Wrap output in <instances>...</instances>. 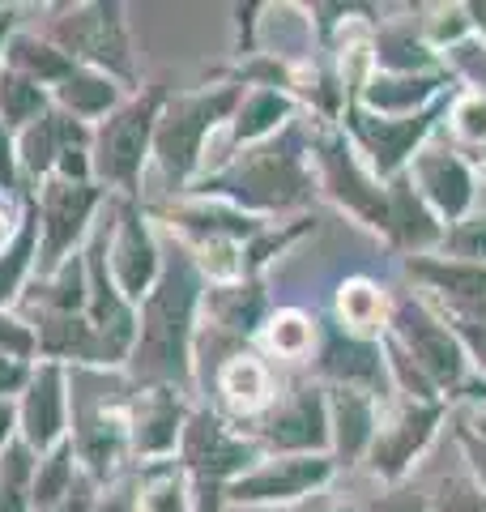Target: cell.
<instances>
[{"mask_svg":"<svg viewBox=\"0 0 486 512\" xmlns=\"http://www.w3.org/2000/svg\"><path fill=\"white\" fill-rule=\"evenodd\" d=\"M384 333L410 355V363L418 372L440 389L444 402H452V397L482 402L486 397V380L474 376V367L465 359V346H461L457 333H452L448 316L435 308L423 291H401L393 299Z\"/></svg>","mask_w":486,"mask_h":512,"instance_id":"obj_1","label":"cell"},{"mask_svg":"<svg viewBox=\"0 0 486 512\" xmlns=\"http://www.w3.org/2000/svg\"><path fill=\"white\" fill-rule=\"evenodd\" d=\"M197 265L188 256H175L162 274L158 291L145 299V329L137 346V372L175 384L188 380V333H192V308H197Z\"/></svg>","mask_w":486,"mask_h":512,"instance_id":"obj_2","label":"cell"},{"mask_svg":"<svg viewBox=\"0 0 486 512\" xmlns=\"http://www.w3.org/2000/svg\"><path fill=\"white\" fill-rule=\"evenodd\" d=\"M222 192H231L235 201L256 205V210H295L316 197L312 171H307V146L295 128H286L282 137L261 141L248 150L218 180Z\"/></svg>","mask_w":486,"mask_h":512,"instance_id":"obj_3","label":"cell"},{"mask_svg":"<svg viewBox=\"0 0 486 512\" xmlns=\"http://www.w3.org/2000/svg\"><path fill=\"white\" fill-rule=\"evenodd\" d=\"M452 94H444V99L431 103L427 111H414V116H371L359 103H346V111H342L346 137L354 141V150L363 154V163L371 167V175H376L380 184L401 175L414 163V154L435 137V128L444 124L448 107H452Z\"/></svg>","mask_w":486,"mask_h":512,"instance_id":"obj_4","label":"cell"},{"mask_svg":"<svg viewBox=\"0 0 486 512\" xmlns=\"http://www.w3.org/2000/svg\"><path fill=\"white\" fill-rule=\"evenodd\" d=\"M312 154L320 158V171H324V188L337 197L342 210H350L363 227L388 235V184H380L371 167L363 163V154L354 150V141L346 133H320L312 141Z\"/></svg>","mask_w":486,"mask_h":512,"instance_id":"obj_5","label":"cell"},{"mask_svg":"<svg viewBox=\"0 0 486 512\" xmlns=\"http://www.w3.org/2000/svg\"><path fill=\"white\" fill-rule=\"evenodd\" d=\"M448 406L444 402H405L380 419L376 440L367 448V470L388 487H401V478L414 470V461L427 453L435 431H440Z\"/></svg>","mask_w":486,"mask_h":512,"instance_id":"obj_6","label":"cell"},{"mask_svg":"<svg viewBox=\"0 0 486 512\" xmlns=\"http://www.w3.org/2000/svg\"><path fill=\"white\" fill-rule=\"evenodd\" d=\"M405 175H410V184L418 188V197L431 205V214L444 222V231L474 214L478 175H474V167H469V158L457 154L452 146H435V141H427V146L414 154V163L405 167Z\"/></svg>","mask_w":486,"mask_h":512,"instance_id":"obj_7","label":"cell"},{"mask_svg":"<svg viewBox=\"0 0 486 512\" xmlns=\"http://www.w3.org/2000/svg\"><path fill=\"white\" fill-rule=\"evenodd\" d=\"M239 103V90L226 86L214 94H188V99L175 103L167 116L158 120V154H162V167L171 175H188L201 158V141L205 133L214 128L226 111Z\"/></svg>","mask_w":486,"mask_h":512,"instance_id":"obj_8","label":"cell"},{"mask_svg":"<svg viewBox=\"0 0 486 512\" xmlns=\"http://www.w3.org/2000/svg\"><path fill=\"white\" fill-rule=\"evenodd\" d=\"M261 440L282 457H329V393L303 384L269 414Z\"/></svg>","mask_w":486,"mask_h":512,"instance_id":"obj_9","label":"cell"},{"mask_svg":"<svg viewBox=\"0 0 486 512\" xmlns=\"http://www.w3.org/2000/svg\"><path fill=\"white\" fill-rule=\"evenodd\" d=\"M337 474L333 457H273L265 466H252L248 474H239L231 483L235 504H286L299 495L320 491Z\"/></svg>","mask_w":486,"mask_h":512,"instance_id":"obj_10","label":"cell"},{"mask_svg":"<svg viewBox=\"0 0 486 512\" xmlns=\"http://www.w3.org/2000/svg\"><path fill=\"white\" fill-rule=\"evenodd\" d=\"M320 376L329 389H363L376 393L388 384V359H384V338H354L342 325L324 333V346L316 355Z\"/></svg>","mask_w":486,"mask_h":512,"instance_id":"obj_11","label":"cell"},{"mask_svg":"<svg viewBox=\"0 0 486 512\" xmlns=\"http://www.w3.org/2000/svg\"><path fill=\"white\" fill-rule=\"evenodd\" d=\"M184 453H188V466L197 470L205 483H222V478H239L252 470L256 444L231 436L218 414H197L184 431Z\"/></svg>","mask_w":486,"mask_h":512,"instance_id":"obj_12","label":"cell"},{"mask_svg":"<svg viewBox=\"0 0 486 512\" xmlns=\"http://www.w3.org/2000/svg\"><path fill=\"white\" fill-rule=\"evenodd\" d=\"M329 393V453L337 466H359L380 431V397L363 389H324Z\"/></svg>","mask_w":486,"mask_h":512,"instance_id":"obj_13","label":"cell"},{"mask_svg":"<svg viewBox=\"0 0 486 512\" xmlns=\"http://www.w3.org/2000/svg\"><path fill=\"white\" fill-rule=\"evenodd\" d=\"M452 73H371L367 86L359 90V103L371 116H414L427 111L431 103H440L444 94H452Z\"/></svg>","mask_w":486,"mask_h":512,"instance_id":"obj_14","label":"cell"},{"mask_svg":"<svg viewBox=\"0 0 486 512\" xmlns=\"http://www.w3.org/2000/svg\"><path fill=\"white\" fill-rule=\"evenodd\" d=\"M388 244L397 252L410 256H431L440 252V239H444V222L431 214V205L418 197V188L410 184V175H393L388 180Z\"/></svg>","mask_w":486,"mask_h":512,"instance_id":"obj_15","label":"cell"},{"mask_svg":"<svg viewBox=\"0 0 486 512\" xmlns=\"http://www.w3.org/2000/svg\"><path fill=\"white\" fill-rule=\"evenodd\" d=\"M154 111H158V103L145 99V103H133L128 111H120V116L103 128L99 171L107 175V180H120V184L137 180L145 146H150V133H154Z\"/></svg>","mask_w":486,"mask_h":512,"instance_id":"obj_16","label":"cell"},{"mask_svg":"<svg viewBox=\"0 0 486 512\" xmlns=\"http://www.w3.org/2000/svg\"><path fill=\"white\" fill-rule=\"evenodd\" d=\"M371 60H376V73H440V69H448L444 56L427 43L423 26L414 18L380 22L376 43H371Z\"/></svg>","mask_w":486,"mask_h":512,"instance_id":"obj_17","label":"cell"},{"mask_svg":"<svg viewBox=\"0 0 486 512\" xmlns=\"http://www.w3.org/2000/svg\"><path fill=\"white\" fill-rule=\"evenodd\" d=\"M388 308H393V299L371 278H346L337 291V325L354 338H384Z\"/></svg>","mask_w":486,"mask_h":512,"instance_id":"obj_18","label":"cell"},{"mask_svg":"<svg viewBox=\"0 0 486 512\" xmlns=\"http://www.w3.org/2000/svg\"><path fill=\"white\" fill-rule=\"evenodd\" d=\"M154 256H158L154 239L141 227V218L124 214V231H120V244H116V274H120V286H124L128 299H141L145 291H150L154 269H158Z\"/></svg>","mask_w":486,"mask_h":512,"instance_id":"obj_19","label":"cell"},{"mask_svg":"<svg viewBox=\"0 0 486 512\" xmlns=\"http://www.w3.org/2000/svg\"><path fill=\"white\" fill-rule=\"evenodd\" d=\"M90 205H94V192L81 184H56L47 192V265L60 261V252L77 239Z\"/></svg>","mask_w":486,"mask_h":512,"instance_id":"obj_20","label":"cell"},{"mask_svg":"<svg viewBox=\"0 0 486 512\" xmlns=\"http://www.w3.org/2000/svg\"><path fill=\"white\" fill-rule=\"evenodd\" d=\"M222 397L235 414H256L273 402V376L261 359L239 355L222 367Z\"/></svg>","mask_w":486,"mask_h":512,"instance_id":"obj_21","label":"cell"},{"mask_svg":"<svg viewBox=\"0 0 486 512\" xmlns=\"http://www.w3.org/2000/svg\"><path fill=\"white\" fill-rule=\"evenodd\" d=\"M290 116H295V103H290L278 86H261V90H252L248 99H243L235 137L239 141H252V146H256V141H269Z\"/></svg>","mask_w":486,"mask_h":512,"instance_id":"obj_22","label":"cell"},{"mask_svg":"<svg viewBox=\"0 0 486 512\" xmlns=\"http://www.w3.org/2000/svg\"><path fill=\"white\" fill-rule=\"evenodd\" d=\"M180 436V402L171 389H154L137 410V448L141 453H167Z\"/></svg>","mask_w":486,"mask_h":512,"instance_id":"obj_23","label":"cell"},{"mask_svg":"<svg viewBox=\"0 0 486 512\" xmlns=\"http://www.w3.org/2000/svg\"><path fill=\"white\" fill-rule=\"evenodd\" d=\"M22 419H26V440L30 444L47 448L60 436V419H64L60 414V376L52 372V367H43L39 372L35 389H30V397H26Z\"/></svg>","mask_w":486,"mask_h":512,"instance_id":"obj_24","label":"cell"},{"mask_svg":"<svg viewBox=\"0 0 486 512\" xmlns=\"http://www.w3.org/2000/svg\"><path fill=\"white\" fill-rule=\"evenodd\" d=\"M444 128L452 133L448 146L465 154V150H486V99L474 90H457L452 94V107L444 116Z\"/></svg>","mask_w":486,"mask_h":512,"instance_id":"obj_25","label":"cell"},{"mask_svg":"<svg viewBox=\"0 0 486 512\" xmlns=\"http://www.w3.org/2000/svg\"><path fill=\"white\" fill-rule=\"evenodd\" d=\"M431 512H486V487L469 470L435 478V487L423 491Z\"/></svg>","mask_w":486,"mask_h":512,"instance_id":"obj_26","label":"cell"},{"mask_svg":"<svg viewBox=\"0 0 486 512\" xmlns=\"http://www.w3.org/2000/svg\"><path fill=\"white\" fill-rule=\"evenodd\" d=\"M265 342H269L273 355L303 359V355H312V346H316V325H312V316L286 308L265 325Z\"/></svg>","mask_w":486,"mask_h":512,"instance_id":"obj_27","label":"cell"},{"mask_svg":"<svg viewBox=\"0 0 486 512\" xmlns=\"http://www.w3.org/2000/svg\"><path fill=\"white\" fill-rule=\"evenodd\" d=\"M77 43L86 47L94 60H107L111 69L128 73V47H124V30H120V18L116 9H94L90 18V35H77Z\"/></svg>","mask_w":486,"mask_h":512,"instance_id":"obj_28","label":"cell"},{"mask_svg":"<svg viewBox=\"0 0 486 512\" xmlns=\"http://www.w3.org/2000/svg\"><path fill=\"white\" fill-rule=\"evenodd\" d=\"M261 312H265V299L256 286H231V291H218L214 295V316L222 329L231 333H252L261 325Z\"/></svg>","mask_w":486,"mask_h":512,"instance_id":"obj_29","label":"cell"},{"mask_svg":"<svg viewBox=\"0 0 486 512\" xmlns=\"http://www.w3.org/2000/svg\"><path fill=\"white\" fill-rule=\"evenodd\" d=\"M448 261H469V265H486V210L461 218L457 227H448L440 239V252Z\"/></svg>","mask_w":486,"mask_h":512,"instance_id":"obj_30","label":"cell"},{"mask_svg":"<svg viewBox=\"0 0 486 512\" xmlns=\"http://www.w3.org/2000/svg\"><path fill=\"white\" fill-rule=\"evenodd\" d=\"M444 64H448L452 77H465V90H474V94L486 99V43L478 35L457 43V47H448Z\"/></svg>","mask_w":486,"mask_h":512,"instance_id":"obj_31","label":"cell"},{"mask_svg":"<svg viewBox=\"0 0 486 512\" xmlns=\"http://www.w3.org/2000/svg\"><path fill=\"white\" fill-rule=\"evenodd\" d=\"M60 94H64V103H69L73 111H81V116H94V111H103V107H111V99H116V90H111L107 82H99V77H64V86H60Z\"/></svg>","mask_w":486,"mask_h":512,"instance_id":"obj_32","label":"cell"},{"mask_svg":"<svg viewBox=\"0 0 486 512\" xmlns=\"http://www.w3.org/2000/svg\"><path fill=\"white\" fill-rule=\"evenodd\" d=\"M39 107H43L39 86L22 82V77H0V116H5V120H13V124L30 120Z\"/></svg>","mask_w":486,"mask_h":512,"instance_id":"obj_33","label":"cell"},{"mask_svg":"<svg viewBox=\"0 0 486 512\" xmlns=\"http://www.w3.org/2000/svg\"><path fill=\"white\" fill-rule=\"evenodd\" d=\"M60 137H69L60 120H52V116L39 120V128H30V137H26V163L35 167V171L47 167V163H52V154H56V141Z\"/></svg>","mask_w":486,"mask_h":512,"instance_id":"obj_34","label":"cell"},{"mask_svg":"<svg viewBox=\"0 0 486 512\" xmlns=\"http://www.w3.org/2000/svg\"><path fill=\"white\" fill-rule=\"evenodd\" d=\"M448 325L461 338L465 359H469V367H474V376L486 380V325H478V320H457V316H448Z\"/></svg>","mask_w":486,"mask_h":512,"instance_id":"obj_35","label":"cell"},{"mask_svg":"<svg viewBox=\"0 0 486 512\" xmlns=\"http://www.w3.org/2000/svg\"><path fill=\"white\" fill-rule=\"evenodd\" d=\"M13 56H18L26 69H35L39 77H60V73H69V64H64L56 52H47V47L30 43V39H18V43H13Z\"/></svg>","mask_w":486,"mask_h":512,"instance_id":"obj_36","label":"cell"},{"mask_svg":"<svg viewBox=\"0 0 486 512\" xmlns=\"http://www.w3.org/2000/svg\"><path fill=\"white\" fill-rule=\"evenodd\" d=\"M22 474H26V453L13 448L5 461V478H0V512H22V495H18Z\"/></svg>","mask_w":486,"mask_h":512,"instance_id":"obj_37","label":"cell"},{"mask_svg":"<svg viewBox=\"0 0 486 512\" xmlns=\"http://www.w3.org/2000/svg\"><path fill=\"white\" fill-rule=\"evenodd\" d=\"M64 478H69V453H56L52 461H47L43 478L35 483V500L39 504H56L60 495H64Z\"/></svg>","mask_w":486,"mask_h":512,"instance_id":"obj_38","label":"cell"},{"mask_svg":"<svg viewBox=\"0 0 486 512\" xmlns=\"http://www.w3.org/2000/svg\"><path fill=\"white\" fill-rule=\"evenodd\" d=\"M367 512H431L427 495L423 491H410V487H388L376 504H371Z\"/></svg>","mask_w":486,"mask_h":512,"instance_id":"obj_39","label":"cell"},{"mask_svg":"<svg viewBox=\"0 0 486 512\" xmlns=\"http://www.w3.org/2000/svg\"><path fill=\"white\" fill-rule=\"evenodd\" d=\"M145 508L150 512H184V487H180V478L167 474L162 483L145 495Z\"/></svg>","mask_w":486,"mask_h":512,"instance_id":"obj_40","label":"cell"},{"mask_svg":"<svg viewBox=\"0 0 486 512\" xmlns=\"http://www.w3.org/2000/svg\"><path fill=\"white\" fill-rule=\"evenodd\" d=\"M457 444H461V453H465V470L486 487V440L469 436V431H457Z\"/></svg>","mask_w":486,"mask_h":512,"instance_id":"obj_41","label":"cell"},{"mask_svg":"<svg viewBox=\"0 0 486 512\" xmlns=\"http://www.w3.org/2000/svg\"><path fill=\"white\" fill-rule=\"evenodd\" d=\"M0 346H9L13 355H26L30 350V338L22 329H13V320H0Z\"/></svg>","mask_w":486,"mask_h":512,"instance_id":"obj_42","label":"cell"},{"mask_svg":"<svg viewBox=\"0 0 486 512\" xmlns=\"http://www.w3.org/2000/svg\"><path fill=\"white\" fill-rule=\"evenodd\" d=\"M13 384H22V367L13 363L9 355H0V393L13 389Z\"/></svg>","mask_w":486,"mask_h":512,"instance_id":"obj_43","label":"cell"},{"mask_svg":"<svg viewBox=\"0 0 486 512\" xmlns=\"http://www.w3.org/2000/svg\"><path fill=\"white\" fill-rule=\"evenodd\" d=\"M13 180V171H9V141L5 133H0V184H9Z\"/></svg>","mask_w":486,"mask_h":512,"instance_id":"obj_44","label":"cell"},{"mask_svg":"<svg viewBox=\"0 0 486 512\" xmlns=\"http://www.w3.org/2000/svg\"><path fill=\"white\" fill-rule=\"evenodd\" d=\"M9 436V406H0V444H5Z\"/></svg>","mask_w":486,"mask_h":512,"instance_id":"obj_45","label":"cell"},{"mask_svg":"<svg viewBox=\"0 0 486 512\" xmlns=\"http://www.w3.org/2000/svg\"><path fill=\"white\" fill-rule=\"evenodd\" d=\"M5 239H9V218L0 214V248H5Z\"/></svg>","mask_w":486,"mask_h":512,"instance_id":"obj_46","label":"cell"},{"mask_svg":"<svg viewBox=\"0 0 486 512\" xmlns=\"http://www.w3.org/2000/svg\"><path fill=\"white\" fill-rule=\"evenodd\" d=\"M333 512H367V508H354V504H342V508H333Z\"/></svg>","mask_w":486,"mask_h":512,"instance_id":"obj_47","label":"cell"}]
</instances>
